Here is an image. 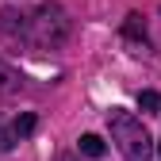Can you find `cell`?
Wrapping results in <instances>:
<instances>
[{
  "label": "cell",
  "mask_w": 161,
  "mask_h": 161,
  "mask_svg": "<svg viewBox=\"0 0 161 161\" xmlns=\"http://www.w3.org/2000/svg\"><path fill=\"white\" fill-rule=\"evenodd\" d=\"M58 161H73V153H58Z\"/></svg>",
  "instance_id": "cell-9"
},
{
  "label": "cell",
  "mask_w": 161,
  "mask_h": 161,
  "mask_svg": "<svg viewBox=\"0 0 161 161\" xmlns=\"http://www.w3.org/2000/svg\"><path fill=\"white\" fill-rule=\"evenodd\" d=\"M123 35L127 38H134V42H150V35H146V23H142V15H138V12H130L127 19H123Z\"/></svg>",
  "instance_id": "cell-3"
},
{
  "label": "cell",
  "mask_w": 161,
  "mask_h": 161,
  "mask_svg": "<svg viewBox=\"0 0 161 161\" xmlns=\"http://www.w3.org/2000/svg\"><path fill=\"white\" fill-rule=\"evenodd\" d=\"M77 146H80V153H85V157H104V150H108L100 134H80V142H77Z\"/></svg>",
  "instance_id": "cell-5"
},
{
  "label": "cell",
  "mask_w": 161,
  "mask_h": 161,
  "mask_svg": "<svg viewBox=\"0 0 161 161\" xmlns=\"http://www.w3.org/2000/svg\"><path fill=\"white\" fill-rule=\"evenodd\" d=\"M108 127H111V142L119 146V153H123L127 161H150L153 142H150V134H146V127H142V119H134L130 111L115 108V111L108 115Z\"/></svg>",
  "instance_id": "cell-2"
},
{
  "label": "cell",
  "mask_w": 161,
  "mask_h": 161,
  "mask_svg": "<svg viewBox=\"0 0 161 161\" xmlns=\"http://www.w3.org/2000/svg\"><path fill=\"white\" fill-rule=\"evenodd\" d=\"M19 85H23V77H19L12 65H4L0 62V96H8V92H15Z\"/></svg>",
  "instance_id": "cell-4"
},
{
  "label": "cell",
  "mask_w": 161,
  "mask_h": 161,
  "mask_svg": "<svg viewBox=\"0 0 161 161\" xmlns=\"http://www.w3.org/2000/svg\"><path fill=\"white\" fill-rule=\"evenodd\" d=\"M157 153H161V142H157Z\"/></svg>",
  "instance_id": "cell-10"
},
{
  "label": "cell",
  "mask_w": 161,
  "mask_h": 161,
  "mask_svg": "<svg viewBox=\"0 0 161 161\" xmlns=\"http://www.w3.org/2000/svg\"><path fill=\"white\" fill-rule=\"evenodd\" d=\"M12 146H15V130H8L0 123V150H12Z\"/></svg>",
  "instance_id": "cell-8"
},
{
  "label": "cell",
  "mask_w": 161,
  "mask_h": 161,
  "mask_svg": "<svg viewBox=\"0 0 161 161\" xmlns=\"http://www.w3.org/2000/svg\"><path fill=\"white\" fill-rule=\"evenodd\" d=\"M73 35V19L62 4H38L31 15H27V23H23V38L31 46H62L65 38Z\"/></svg>",
  "instance_id": "cell-1"
},
{
  "label": "cell",
  "mask_w": 161,
  "mask_h": 161,
  "mask_svg": "<svg viewBox=\"0 0 161 161\" xmlns=\"http://www.w3.org/2000/svg\"><path fill=\"white\" fill-rule=\"evenodd\" d=\"M35 127H38V119H35L31 111H23V115H19L15 123H12V130H15V138H31V134H35Z\"/></svg>",
  "instance_id": "cell-6"
},
{
  "label": "cell",
  "mask_w": 161,
  "mask_h": 161,
  "mask_svg": "<svg viewBox=\"0 0 161 161\" xmlns=\"http://www.w3.org/2000/svg\"><path fill=\"white\" fill-rule=\"evenodd\" d=\"M138 111H157V115H161V96L150 92V88H146V92H138Z\"/></svg>",
  "instance_id": "cell-7"
}]
</instances>
